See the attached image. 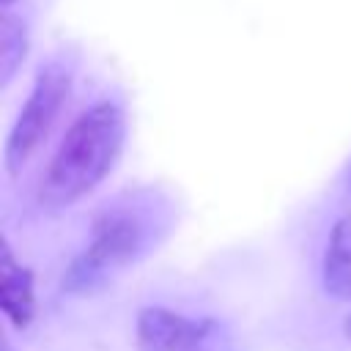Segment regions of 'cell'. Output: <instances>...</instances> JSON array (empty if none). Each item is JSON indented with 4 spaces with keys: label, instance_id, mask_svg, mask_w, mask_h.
<instances>
[{
    "label": "cell",
    "instance_id": "cell-9",
    "mask_svg": "<svg viewBox=\"0 0 351 351\" xmlns=\"http://www.w3.org/2000/svg\"><path fill=\"white\" fill-rule=\"evenodd\" d=\"M0 3H3V5H8V3H11V0H0Z\"/></svg>",
    "mask_w": 351,
    "mask_h": 351
},
{
    "label": "cell",
    "instance_id": "cell-10",
    "mask_svg": "<svg viewBox=\"0 0 351 351\" xmlns=\"http://www.w3.org/2000/svg\"><path fill=\"white\" fill-rule=\"evenodd\" d=\"M348 181H351V176H348Z\"/></svg>",
    "mask_w": 351,
    "mask_h": 351
},
{
    "label": "cell",
    "instance_id": "cell-7",
    "mask_svg": "<svg viewBox=\"0 0 351 351\" xmlns=\"http://www.w3.org/2000/svg\"><path fill=\"white\" fill-rule=\"evenodd\" d=\"M27 49H30L27 22L19 14L5 8L3 19H0V85L3 88L14 80V74L25 63Z\"/></svg>",
    "mask_w": 351,
    "mask_h": 351
},
{
    "label": "cell",
    "instance_id": "cell-3",
    "mask_svg": "<svg viewBox=\"0 0 351 351\" xmlns=\"http://www.w3.org/2000/svg\"><path fill=\"white\" fill-rule=\"evenodd\" d=\"M77 55L74 52H55L47 63L38 66L33 88L8 132L5 140V173L16 176L30 156L38 151V145L47 140L49 129L55 126L74 82Z\"/></svg>",
    "mask_w": 351,
    "mask_h": 351
},
{
    "label": "cell",
    "instance_id": "cell-1",
    "mask_svg": "<svg viewBox=\"0 0 351 351\" xmlns=\"http://www.w3.org/2000/svg\"><path fill=\"white\" fill-rule=\"evenodd\" d=\"M126 143V115L118 101H96L63 134L38 184V203L49 211L90 195L118 165Z\"/></svg>",
    "mask_w": 351,
    "mask_h": 351
},
{
    "label": "cell",
    "instance_id": "cell-6",
    "mask_svg": "<svg viewBox=\"0 0 351 351\" xmlns=\"http://www.w3.org/2000/svg\"><path fill=\"white\" fill-rule=\"evenodd\" d=\"M321 280L329 296L340 302H351V214L340 217L329 233Z\"/></svg>",
    "mask_w": 351,
    "mask_h": 351
},
{
    "label": "cell",
    "instance_id": "cell-5",
    "mask_svg": "<svg viewBox=\"0 0 351 351\" xmlns=\"http://www.w3.org/2000/svg\"><path fill=\"white\" fill-rule=\"evenodd\" d=\"M0 302L5 318L14 324V329L25 332L36 318V288H33V271L19 263L8 247V241L0 244Z\"/></svg>",
    "mask_w": 351,
    "mask_h": 351
},
{
    "label": "cell",
    "instance_id": "cell-8",
    "mask_svg": "<svg viewBox=\"0 0 351 351\" xmlns=\"http://www.w3.org/2000/svg\"><path fill=\"white\" fill-rule=\"evenodd\" d=\"M343 335H346V337L351 340V315H348V318L343 321Z\"/></svg>",
    "mask_w": 351,
    "mask_h": 351
},
{
    "label": "cell",
    "instance_id": "cell-2",
    "mask_svg": "<svg viewBox=\"0 0 351 351\" xmlns=\"http://www.w3.org/2000/svg\"><path fill=\"white\" fill-rule=\"evenodd\" d=\"M156 214L151 203L140 197L115 200L104 206L90 222L88 247L71 261L63 274V291L93 293L104 288L118 271L143 258L154 244Z\"/></svg>",
    "mask_w": 351,
    "mask_h": 351
},
{
    "label": "cell",
    "instance_id": "cell-4",
    "mask_svg": "<svg viewBox=\"0 0 351 351\" xmlns=\"http://www.w3.org/2000/svg\"><path fill=\"white\" fill-rule=\"evenodd\" d=\"M137 351H236L230 329L217 318H186L167 307H143L134 324Z\"/></svg>",
    "mask_w": 351,
    "mask_h": 351
}]
</instances>
